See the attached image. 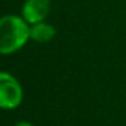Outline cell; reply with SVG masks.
Listing matches in <instances>:
<instances>
[{"mask_svg": "<svg viewBox=\"0 0 126 126\" xmlns=\"http://www.w3.org/2000/svg\"><path fill=\"white\" fill-rule=\"evenodd\" d=\"M30 41V25L14 14L0 18V54L8 56L20 50Z\"/></svg>", "mask_w": 126, "mask_h": 126, "instance_id": "6da1fadb", "label": "cell"}, {"mask_svg": "<svg viewBox=\"0 0 126 126\" xmlns=\"http://www.w3.org/2000/svg\"><path fill=\"white\" fill-rule=\"evenodd\" d=\"M23 99V90L15 76L8 72H0V109H16Z\"/></svg>", "mask_w": 126, "mask_h": 126, "instance_id": "7a4b0ae2", "label": "cell"}, {"mask_svg": "<svg viewBox=\"0 0 126 126\" xmlns=\"http://www.w3.org/2000/svg\"><path fill=\"white\" fill-rule=\"evenodd\" d=\"M52 10V1L50 0H26L20 10V16L29 23L45 22L49 16Z\"/></svg>", "mask_w": 126, "mask_h": 126, "instance_id": "3957f363", "label": "cell"}, {"mask_svg": "<svg viewBox=\"0 0 126 126\" xmlns=\"http://www.w3.org/2000/svg\"><path fill=\"white\" fill-rule=\"evenodd\" d=\"M56 34H57L56 27L47 23L46 20L30 25V39L38 42V44H45V42L52 41L56 37Z\"/></svg>", "mask_w": 126, "mask_h": 126, "instance_id": "277c9868", "label": "cell"}, {"mask_svg": "<svg viewBox=\"0 0 126 126\" xmlns=\"http://www.w3.org/2000/svg\"><path fill=\"white\" fill-rule=\"evenodd\" d=\"M16 126H34V125L30 123V122H26V121H22V122L16 123Z\"/></svg>", "mask_w": 126, "mask_h": 126, "instance_id": "5b68a950", "label": "cell"}]
</instances>
